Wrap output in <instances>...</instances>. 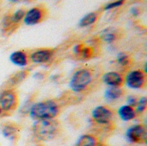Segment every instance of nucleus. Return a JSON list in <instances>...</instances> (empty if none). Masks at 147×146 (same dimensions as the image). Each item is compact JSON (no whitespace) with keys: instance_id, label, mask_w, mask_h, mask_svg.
I'll return each mask as SVG.
<instances>
[{"instance_id":"21","label":"nucleus","mask_w":147,"mask_h":146,"mask_svg":"<svg viewBox=\"0 0 147 146\" xmlns=\"http://www.w3.org/2000/svg\"><path fill=\"white\" fill-rule=\"evenodd\" d=\"M147 107V99L146 96H142L138 99L137 103L134 107L136 114H142L146 111Z\"/></svg>"},{"instance_id":"10","label":"nucleus","mask_w":147,"mask_h":146,"mask_svg":"<svg viewBox=\"0 0 147 146\" xmlns=\"http://www.w3.org/2000/svg\"><path fill=\"white\" fill-rule=\"evenodd\" d=\"M102 81L109 87H121L124 84V76L118 71H111L102 75Z\"/></svg>"},{"instance_id":"11","label":"nucleus","mask_w":147,"mask_h":146,"mask_svg":"<svg viewBox=\"0 0 147 146\" xmlns=\"http://www.w3.org/2000/svg\"><path fill=\"white\" fill-rule=\"evenodd\" d=\"M9 61L18 66V67H26L29 63V58L28 55L25 51H15L9 55Z\"/></svg>"},{"instance_id":"7","label":"nucleus","mask_w":147,"mask_h":146,"mask_svg":"<svg viewBox=\"0 0 147 146\" xmlns=\"http://www.w3.org/2000/svg\"><path fill=\"white\" fill-rule=\"evenodd\" d=\"M47 15V10L40 6L33 7L25 12L23 17V22L27 26H34L40 23Z\"/></svg>"},{"instance_id":"5","label":"nucleus","mask_w":147,"mask_h":146,"mask_svg":"<svg viewBox=\"0 0 147 146\" xmlns=\"http://www.w3.org/2000/svg\"><path fill=\"white\" fill-rule=\"evenodd\" d=\"M17 95L13 89H4L0 93V108L3 113H9L17 107Z\"/></svg>"},{"instance_id":"25","label":"nucleus","mask_w":147,"mask_h":146,"mask_svg":"<svg viewBox=\"0 0 147 146\" xmlns=\"http://www.w3.org/2000/svg\"><path fill=\"white\" fill-rule=\"evenodd\" d=\"M3 114V110H2V108H0V116H1V115H2Z\"/></svg>"},{"instance_id":"6","label":"nucleus","mask_w":147,"mask_h":146,"mask_svg":"<svg viewBox=\"0 0 147 146\" xmlns=\"http://www.w3.org/2000/svg\"><path fill=\"white\" fill-rule=\"evenodd\" d=\"M126 139L131 144H143L146 142L147 132L141 124L130 126L126 132Z\"/></svg>"},{"instance_id":"22","label":"nucleus","mask_w":147,"mask_h":146,"mask_svg":"<svg viewBox=\"0 0 147 146\" xmlns=\"http://www.w3.org/2000/svg\"><path fill=\"white\" fill-rule=\"evenodd\" d=\"M126 0H115V1H113V2H110L109 3H107L103 9L104 10H110V9H116L118 7H121V5H123L125 3Z\"/></svg>"},{"instance_id":"17","label":"nucleus","mask_w":147,"mask_h":146,"mask_svg":"<svg viewBox=\"0 0 147 146\" xmlns=\"http://www.w3.org/2000/svg\"><path fill=\"white\" fill-rule=\"evenodd\" d=\"M74 52L76 54L79 55L83 59H89L92 56V53H93V50L91 47L85 46H83L81 44L77 45L74 47Z\"/></svg>"},{"instance_id":"15","label":"nucleus","mask_w":147,"mask_h":146,"mask_svg":"<svg viewBox=\"0 0 147 146\" xmlns=\"http://www.w3.org/2000/svg\"><path fill=\"white\" fill-rule=\"evenodd\" d=\"M97 140L95 136L90 134L82 135L77 141L76 146H96Z\"/></svg>"},{"instance_id":"20","label":"nucleus","mask_w":147,"mask_h":146,"mask_svg":"<svg viewBox=\"0 0 147 146\" xmlns=\"http://www.w3.org/2000/svg\"><path fill=\"white\" fill-rule=\"evenodd\" d=\"M116 61L119 65L125 67V66H127L131 63V58L126 52H120V53H118V55L116 57Z\"/></svg>"},{"instance_id":"27","label":"nucleus","mask_w":147,"mask_h":146,"mask_svg":"<svg viewBox=\"0 0 147 146\" xmlns=\"http://www.w3.org/2000/svg\"><path fill=\"white\" fill-rule=\"evenodd\" d=\"M26 1H30V0H26Z\"/></svg>"},{"instance_id":"12","label":"nucleus","mask_w":147,"mask_h":146,"mask_svg":"<svg viewBox=\"0 0 147 146\" xmlns=\"http://www.w3.org/2000/svg\"><path fill=\"white\" fill-rule=\"evenodd\" d=\"M125 92L121 87H108L104 91V98L108 102H114L120 100Z\"/></svg>"},{"instance_id":"24","label":"nucleus","mask_w":147,"mask_h":146,"mask_svg":"<svg viewBox=\"0 0 147 146\" xmlns=\"http://www.w3.org/2000/svg\"><path fill=\"white\" fill-rule=\"evenodd\" d=\"M96 146H108V145H105V144H102V143L98 144V143H97V145H96Z\"/></svg>"},{"instance_id":"8","label":"nucleus","mask_w":147,"mask_h":146,"mask_svg":"<svg viewBox=\"0 0 147 146\" xmlns=\"http://www.w3.org/2000/svg\"><path fill=\"white\" fill-rule=\"evenodd\" d=\"M91 116L96 124L104 126L109 124L112 121L114 118V113L109 107L97 106L92 110Z\"/></svg>"},{"instance_id":"19","label":"nucleus","mask_w":147,"mask_h":146,"mask_svg":"<svg viewBox=\"0 0 147 146\" xmlns=\"http://www.w3.org/2000/svg\"><path fill=\"white\" fill-rule=\"evenodd\" d=\"M102 38L105 42L112 43L117 39V34L113 29H105L102 33Z\"/></svg>"},{"instance_id":"13","label":"nucleus","mask_w":147,"mask_h":146,"mask_svg":"<svg viewBox=\"0 0 147 146\" xmlns=\"http://www.w3.org/2000/svg\"><path fill=\"white\" fill-rule=\"evenodd\" d=\"M118 116L120 119L123 121H131L136 117V112L134 110V108L126 104L121 107H120L117 110Z\"/></svg>"},{"instance_id":"28","label":"nucleus","mask_w":147,"mask_h":146,"mask_svg":"<svg viewBox=\"0 0 147 146\" xmlns=\"http://www.w3.org/2000/svg\"><path fill=\"white\" fill-rule=\"evenodd\" d=\"M55 1H59V0H55Z\"/></svg>"},{"instance_id":"4","label":"nucleus","mask_w":147,"mask_h":146,"mask_svg":"<svg viewBox=\"0 0 147 146\" xmlns=\"http://www.w3.org/2000/svg\"><path fill=\"white\" fill-rule=\"evenodd\" d=\"M124 83L132 89H142L146 84V76L142 70H132L124 77Z\"/></svg>"},{"instance_id":"23","label":"nucleus","mask_w":147,"mask_h":146,"mask_svg":"<svg viewBox=\"0 0 147 146\" xmlns=\"http://www.w3.org/2000/svg\"><path fill=\"white\" fill-rule=\"evenodd\" d=\"M137 101H138V98H136L134 96H129L127 97V104L133 107V108H134L136 103H137Z\"/></svg>"},{"instance_id":"3","label":"nucleus","mask_w":147,"mask_h":146,"mask_svg":"<svg viewBox=\"0 0 147 146\" xmlns=\"http://www.w3.org/2000/svg\"><path fill=\"white\" fill-rule=\"evenodd\" d=\"M92 82V71L88 68H81L72 74L69 82V87L74 93H82L90 86Z\"/></svg>"},{"instance_id":"2","label":"nucleus","mask_w":147,"mask_h":146,"mask_svg":"<svg viewBox=\"0 0 147 146\" xmlns=\"http://www.w3.org/2000/svg\"><path fill=\"white\" fill-rule=\"evenodd\" d=\"M59 125L55 120H36L33 125L34 136L40 141H49L58 136Z\"/></svg>"},{"instance_id":"26","label":"nucleus","mask_w":147,"mask_h":146,"mask_svg":"<svg viewBox=\"0 0 147 146\" xmlns=\"http://www.w3.org/2000/svg\"><path fill=\"white\" fill-rule=\"evenodd\" d=\"M9 1H10V2H16V0H9Z\"/></svg>"},{"instance_id":"1","label":"nucleus","mask_w":147,"mask_h":146,"mask_svg":"<svg viewBox=\"0 0 147 146\" xmlns=\"http://www.w3.org/2000/svg\"><path fill=\"white\" fill-rule=\"evenodd\" d=\"M60 113V107L54 100H45L38 102L31 106L28 114L34 120H55Z\"/></svg>"},{"instance_id":"9","label":"nucleus","mask_w":147,"mask_h":146,"mask_svg":"<svg viewBox=\"0 0 147 146\" xmlns=\"http://www.w3.org/2000/svg\"><path fill=\"white\" fill-rule=\"evenodd\" d=\"M54 56V52L52 49H38L28 55L29 60L36 65H42L50 62Z\"/></svg>"},{"instance_id":"16","label":"nucleus","mask_w":147,"mask_h":146,"mask_svg":"<svg viewBox=\"0 0 147 146\" xmlns=\"http://www.w3.org/2000/svg\"><path fill=\"white\" fill-rule=\"evenodd\" d=\"M2 134L4 138L9 139L10 140L16 139V136L17 134V127L16 126L13 124H7L3 126L2 129Z\"/></svg>"},{"instance_id":"18","label":"nucleus","mask_w":147,"mask_h":146,"mask_svg":"<svg viewBox=\"0 0 147 146\" xmlns=\"http://www.w3.org/2000/svg\"><path fill=\"white\" fill-rule=\"evenodd\" d=\"M26 10L23 9H19L17 10H16L9 17V22L10 24H18L19 22H21L23 20L24 15H25Z\"/></svg>"},{"instance_id":"14","label":"nucleus","mask_w":147,"mask_h":146,"mask_svg":"<svg viewBox=\"0 0 147 146\" xmlns=\"http://www.w3.org/2000/svg\"><path fill=\"white\" fill-rule=\"evenodd\" d=\"M97 19H98L97 12H90L81 18V20L79 21L78 26L80 28H86V27L91 26L97 21Z\"/></svg>"}]
</instances>
